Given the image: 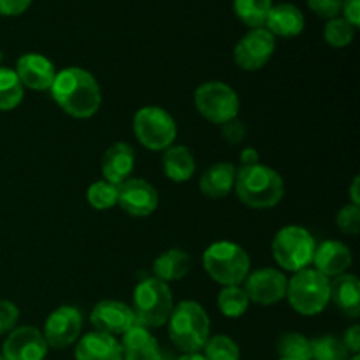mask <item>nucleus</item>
<instances>
[{"instance_id":"f257e3e1","label":"nucleus","mask_w":360,"mask_h":360,"mask_svg":"<svg viewBox=\"0 0 360 360\" xmlns=\"http://www.w3.org/2000/svg\"><path fill=\"white\" fill-rule=\"evenodd\" d=\"M49 90L53 101L72 118H91L101 108V86L94 74L81 67H67L56 72Z\"/></svg>"},{"instance_id":"7c9ffc66","label":"nucleus","mask_w":360,"mask_h":360,"mask_svg":"<svg viewBox=\"0 0 360 360\" xmlns=\"http://www.w3.org/2000/svg\"><path fill=\"white\" fill-rule=\"evenodd\" d=\"M350 352L343 340L334 336H322L311 341V360H348Z\"/></svg>"},{"instance_id":"423d86ee","label":"nucleus","mask_w":360,"mask_h":360,"mask_svg":"<svg viewBox=\"0 0 360 360\" xmlns=\"http://www.w3.org/2000/svg\"><path fill=\"white\" fill-rule=\"evenodd\" d=\"M285 297L299 315L315 316L330 302V280L316 269L306 267L288 280Z\"/></svg>"},{"instance_id":"bb28decb","label":"nucleus","mask_w":360,"mask_h":360,"mask_svg":"<svg viewBox=\"0 0 360 360\" xmlns=\"http://www.w3.org/2000/svg\"><path fill=\"white\" fill-rule=\"evenodd\" d=\"M239 20L252 28H260L266 23L273 0H232Z\"/></svg>"},{"instance_id":"f3484780","label":"nucleus","mask_w":360,"mask_h":360,"mask_svg":"<svg viewBox=\"0 0 360 360\" xmlns=\"http://www.w3.org/2000/svg\"><path fill=\"white\" fill-rule=\"evenodd\" d=\"M352 252L341 241H323L316 246L313 255V266L319 273L327 278H336L345 274L352 266Z\"/></svg>"},{"instance_id":"39448f33","label":"nucleus","mask_w":360,"mask_h":360,"mask_svg":"<svg viewBox=\"0 0 360 360\" xmlns=\"http://www.w3.org/2000/svg\"><path fill=\"white\" fill-rule=\"evenodd\" d=\"M202 266L210 278L224 287H239L250 274V255L231 241L213 243L202 255Z\"/></svg>"},{"instance_id":"c85d7f7f","label":"nucleus","mask_w":360,"mask_h":360,"mask_svg":"<svg viewBox=\"0 0 360 360\" xmlns=\"http://www.w3.org/2000/svg\"><path fill=\"white\" fill-rule=\"evenodd\" d=\"M250 301L241 287H224L218 294V308L229 319H239L248 311Z\"/></svg>"},{"instance_id":"5701e85b","label":"nucleus","mask_w":360,"mask_h":360,"mask_svg":"<svg viewBox=\"0 0 360 360\" xmlns=\"http://www.w3.org/2000/svg\"><path fill=\"white\" fill-rule=\"evenodd\" d=\"M330 301L343 315L357 319L360 315V281L355 274L345 273L330 281Z\"/></svg>"},{"instance_id":"4468645a","label":"nucleus","mask_w":360,"mask_h":360,"mask_svg":"<svg viewBox=\"0 0 360 360\" xmlns=\"http://www.w3.org/2000/svg\"><path fill=\"white\" fill-rule=\"evenodd\" d=\"M90 322L95 327V330L111 336H123L127 330L132 329L136 323L132 308L125 302L112 301H101L94 306L90 313Z\"/></svg>"},{"instance_id":"f704fd0d","label":"nucleus","mask_w":360,"mask_h":360,"mask_svg":"<svg viewBox=\"0 0 360 360\" xmlns=\"http://www.w3.org/2000/svg\"><path fill=\"white\" fill-rule=\"evenodd\" d=\"M308 6L316 16L333 20V18H336L341 13L343 0H308Z\"/></svg>"},{"instance_id":"9b49d317","label":"nucleus","mask_w":360,"mask_h":360,"mask_svg":"<svg viewBox=\"0 0 360 360\" xmlns=\"http://www.w3.org/2000/svg\"><path fill=\"white\" fill-rule=\"evenodd\" d=\"M81 329H83V315L79 309L74 306H60L46 319L42 336L48 348L63 350L79 340Z\"/></svg>"},{"instance_id":"2f4dec72","label":"nucleus","mask_w":360,"mask_h":360,"mask_svg":"<svg viewBox=\"0 0 360 360\" xmlns=\"http://www.w3.org/2000/svg\"><path fill=\"white\" fill-rule=\"evenodd\" d=\"M204 357L206 360H239L241 359V350L239 345L232 338L225 334H218L207 340L204 345Z\"/></svg>"},{"instance_id":"ddd939ff","label":"nucleus","mask_w":360,"mask_h":360,"mask_svg":"<svg viewBox=\"0 0 360 360\" xmlns=\"http://www.w3.org/2000/svg\"><path fill=\"white\" fill-rule=\"evenodd\" d=\"M130 217L144 218L158 207V193L153 185L143 178H129L118 185V204Z\"/></svg>"},{"instance_id":"49530a36","label":"nucleus","mask_w":360,"mask_h":360,"mask_svg":"<svg viewBox=\"0 0 360 360\" xmlns=\"http://www.w3.org/2000/svg\"><path fill=\"white\" fill-rule=\"evenodd\" d=\"M280 360H292V359H280Z\"/></svg>"},{"instance_id":"7ed1b4c3","label":"nucleus","mask_w":360,"mask_h":360,"mask_svg":"<svg viewBox=\"0 0 360 360\" xmlns=\"http://www.w3.org/2000/svg\"><path fill=\"white\" fill-rule=\"evenodd\" d=\"M210 316L197 301H181L167 320L169 338L183 354H197L210 340Z\"/></svg>"},{"instance_id":"72a5a7b5","label":"nucleus","mask_w":360,"mask_h":360,"mask_svg":"<svg viewBox=\"0 0 360 360\" xmlns=\"http://www.w3.org/2000/svg\"><path fill=\"white\" fill-rule=\"evenodd\" d=\"M336 225L343 234L355 236L360 232V206L347 204L338 211Z\"/></svg>"},{"instance_id":"cd10ccee","label":"nucleus","mask_w":360,"mask_h":360,"mask_svg":"<svg viewBox=\"0 0 360 360\" xmlns=\"http://www.w3.org/2000/svg\"><path fill=\"white\" fill-rule=\"evenodd\" d=\"M280 359L311 360V341L299 333H285L276 343Z\"/></svg>"},{"instance_id":"1a4fd4ad","label":"nucleus","mask_w":360,"mask_h":360,"mask_svg":"<svg viewBox=\"0 0 360 360\" xmlns=\"http://www.w3.org/2000/svg\"><path fill=\"white\" fill-rule=\"evenodd\" d=\"M193 102L202 118L214 125H224L238 118L239 97L232 86L221 81H207L195 90Z\"/></svg>"},{"instance_id":"2eb2a0df","label":"nucleus","mask_w":360,"mask_h":360,"mask_svg":"<svg viewBox=\"0 0 360 360\" xmlns=\"http://www.w3.org/2000/svg\"><path fill=\"white\" fill-rule=\"evenodd\" d=\"M48 345L44 336L35 327H18L9 333L2 345V357L6 360H44Z\"/></svg>"},{"instance_id":"ea45409f","label":"nucleus","mask_w":360,"mask_h":360,"mask_svg":"<svg viewBox=\"0 0 360 360\" xmlns=\"http://www.w3.org/2000/svg\"><path fill=\"white\" fill-rule=\"evenodd\" d=\"M343 343L345 347H347V350L350 352V354L354 355H359L360 352V327L355 323V326H352L350 329H347V333H345V338H343Z\"/></svg>"},{"instance_id":"a211bd4d","label":"nucleus","mask_w":360,"mask_h":360,"mask_svg":"<svg viewBox=\"0 0 360 360\" xmlns=\"http://www.w3.org/2000/svg\"><path fill=\"white\" fill-rule=\"evenodd\" d=\"M74 357L76 360H123L122 345L111 334L94 330L77 341Z\"/></svg>"},{"instance_id":"6ab92c4d","label":"nucleus","mask_w":360,"mask_h":360,"mask_svg":"<svg viewBox=\"0 0 360 360\" xmlns=\"http://www.w3.org/2000/svg\"><path fill=\"white\" fill-rule=\"evenodd\" d=\"M264 28H267L274 37H297L304 30V14L294 4H276L267 13Z\"/></svg>"},{"instance_id":"4be33fe9","label":"nucleus","mask_w":360,"mask_h":360,"mask_svg":"<svg viewBox=\"0 0 360 360\" xmlns=\"http://www.w3.org/2000/svg\"><path fill=\"white\" fill-rule=\"evenodd\" d=\"M236 167L229 162H218L200 176L199 190L207 199H225L234 190Z\"/></svg>"},{"instance_id":"6e6552de","label":"nucleus","mask_w":360,"mask_h":360,"mask_svg":"<svg viewBox=\"0 0 360 360\" xmlns=\"http://www.w3.org/2000/svg\"><path fill=\"white\" fill-rule=\"evenodd\" d=\"M134 134L144 148L164 151L174 143L178 127L174 118L158 105H144L134 116Z\"/></svg>"},{"instance_id":"37998d69","label":"nucleus","mask_w":360,"mask_h":360,"mask_svg":"<svg viewBox=\"0 0 360 360\" xmlns=\"http://www.w3.org/2000/svg\"><path fill=\"white\" fill-rule=\"evenodd\" d=\"M176 360H206V357H204L202 354H199V352H197V354H183L181 357L176 359Z\"/></svg>"},{"instance_id":"dca6fc26","label":"nucleus","mask_w":360,"mask_h":360,"mask_svg":"<svg viewBox=\"0 0 360 360\" xmlns=\"http://www.w3.org/2000/svg\"><path fill=\"white\" fill-rule=\"evenodd\" d=\"M14 72L20 77L23 88L27 86L37 91L49 90L56 76L51 60L46 58L44 55H39V53H27V55L20 56Z\"/></svg>"},{"instance_id":"e433bc0d","label":"nucleus","mask_w":360,"mask_h":360,"mask_svg":"<svg viewBox=\"0 0 360 360\" xmlns=\"http://www.w3.org/2000/svg\"><path fill=\"white\" fill-rule=\"evenodd\" d=\"M221 136H224V139L227 141L229 144H239L246 136L245 123L239 118H234L231 120V122L224 123V125H221Z\"/></svg>"},{"instance_id":"a878e982","label":"nucleus","mask_w":360,"mask_h":360,"mask_svg":"<svg viewBox=\"0 0 360 360\" xmlns=\"http://www.w3.org/2000/svg\"><path fill=\"white\" fill-rule=\"evenodd\" d=\"M23 84L13 69L0 67V111H13L23 101Z\"/></svg>"},{"instance_id":"9d476101","label":"nucleus","mask_w":360,"mask_h":360,"mask_svg":"<svg viewBox=\"0 0 360 360\" xmlns=\"http://www.w3.org/2000/svg\"><path fill=\"white\" fill-rule=\"evenodd\" d=\"M276 49V39L267 28H252L246 35L239 39L234 48V62L239 69L259 70L266 65Z\"/></svg>"},{"instance_id":"58836bf2","label":"nucleus","mask_w":360,"mask_h":360,"mask_svg":"<svg viewBox=\"0 0 360 360\" xmlns=\"http://www.w3.org/2000/svg\"><path fill=\"white\" fill-rule=\"evenodd\" d=\"M341 11H343L345 14V20H347L352 27L357 28L360 25V0H343Z\"/></svg>"},{"instance_id":"b1692460","label":"nucleus","mask_w":360,"mask_h":360,"mask_svg":"<svg viewBox=\"0 0 360 360\" xmlns=\"http://www.w3.org/2000/svg\"><path fill=\"white\" fill-rule=\"evenodd\" d=\"M162 167L171 181L185 183L195 172V158H193L192 151L183 144H171L164 150Z\"/></svg>"},{"instance_id":"c756f323","label":"nucleus","mask_w":360,"mask_h":360,"mask_svg":"<svg viewBox=\"0 0 360 360\" xmlns=\"http://www.w3.org/2000/svg\"><path fill=\"white\" fill-rule=\"evenodd\" d=\"M86 200L94 210H111L118 204V186L105 179L91 183L86 190Z\"/></svg>"},{"instance_id":"c03bdc74","label":"nucleus","mask_w":360,"mask_h":360,"mask_svg":"<svg viewBox=\"0 0 360 360\" xmlns=\"http://www.w3.org/2000/svg\"><path fill=\"white\" fill-rule=\"evenodd\" d=\"M348 360H360V355H354V357L348 359Z\"/></svg>"},{"instance_id":"473e14b6","label":"nucleus","mask_w":360,"mask_h":360,"mask_svg":"<svg viewBox=\"0 0 360 360\" xmlns=\"http://www.w3.org/2000/svg\"><path fill=\"white\" fill-rule=\"evenodd\" d=\"M323 37H326L327 44L333 46V48H345V46H348L354 41L355 28L345 18L336 16L327 21Z\"/></svg>"},{"instance_id":"aec40b11","label":"nucleus","mask_w":360,"mask_h":360,"mask_svg":"<svg viewBox=\"0 0 360 360\" xmlns=\"http://www.w3.org/2000/svg\"><path fill=\"white\" fill-rule=\"evenodd\" d=\"M136 153L129 143H115L102 157V176L112 185H122L132 174Z\"/></svg>"},{"instance_id":"f03ea898","label":"nucleus","mask_w":360,"mask_h":360,"mask_svg":"<svg viewBox=\"0 0 360 360\" xmlns=\"http://www.w3.org/2000/svg\"><path fill=\"white\" fill-rule=\"evenodd\" d=\"M234 190L239 200L252 210H271L283 199L285 185L274 169L264 164L241 165L236 171Z\"/></svg>"},{"instance_id":"79ce46f5","label":"nucleus","mask_w":360,"mask_h":360,"mask_svg":"<svg viewBox=\"0 0 360 360\" xmlns=\"http://www.w3.org/2000/svg\"><path fill=\"white\" fill-rule=\"evenodd\" d=\"M359 183H360V178H359V176H355V178H354V183H352V186H350V197H352V204H355V206H360Z\"/></svg>"},{"instance_id":"c9c22d12","label":"nucleus","mask_w":360,"mask_h":360,"mask_svg":"<svg viewBox=\"0 0 360 360\" xmlns=\"http://www.w3.org/2000/svg\"><path fill=\"white\" fill-rule=\"evenodd\" d=\"M18 319H20V311H18L16 304L0 299V334L11 333L16 326Z\"/></svg>"},{"instance_id":"412c9836","label":"nucleus","mask_w":360,"mask_h":360,"mask_svg":"<svg viewBox=\"0 0 360 360\" xmlns=\"http://www.w3.org/2000/svg\"><path fill=\"white\" fill-rule=\"evenodd\" d=\"M123 360H162L164 354L150 329L134 326L122 336Z\"/></svg>"},{"instance_id":"20e7f679","label":"nucleus","mask_w":360,"mask_h":360,"mask_svg":"<svg viewBox=\"0 0 360 360\" xmlns=\"http://www.w3.org/2000/svg\"><path fill=\"white\" fill-rule=\"evenodd\" d=\"M130 308L136 316L137 326L144 329H158L167 323L174 308L171 288L157 278H146L134 288Z\"/></svg>"},{"instance_id":"393cba45","label":"nucleus","mask_w":360,"mask_h":360,"mask_svg":"<svg viewBox=\"0 0 360 360\" xmlns=\"http://www.w3.org/2000/svg\"><path fill=\"white\" fill-rule=\"evenodd\" d=\"M190 271V257L188 253L179 248H171L167 252L160 253L153 262V278L164 281V283H172L179 281L188 274Z\"/></svg>"},{"instance_id":"f8f14e48","label":"nucleus","mask_w":360,"mask_h":360,"mask_svg":"<svg viewBox=\"0 0 360 360\" xmlns=\"http://www.w3.org/2000/svg\"><path fill=\"white\" fill-rule=\"evenodd\" d=\"M287 283V276L281 271L273 269V267H264V269H257L255 273L246 276L243 290H245L248 301L262 306H271L285 299Z\"/></svg>"},{"instance_id":"a18cd8bd","label":"nucleus","mask_w":360,"mask_h":360,"mask_svg":"<svg viewBox=\"0 0 360 360\" xmlns=\"http://www.w3.org/2000/svg\"><path fill=\"white\" fill-rule=\"evenodd\" d=\"M0 360H6V359H4V357H2V354H0Z\"/></svg>"},{"instance_id":"4c0bfd02","label":"nucleus","mask_w":360,"mask_h":360,"mask_svg":"<svg viewBox=\"0 0 360 360\" xmlns=\"http://www.w3.org/2000/svg\"><path fill=\"white\" fill-rule=\"evenodd\" d=\"M32 0H0V14L4 16H20L30 7Z\"/></svg>"},{"instance_id":"a19ab883","label":"nucleus","mask_w":360,"mask_h":360,"mask_svg":"<svg viewBox=\"0 0 360 360\" xmlns=\"http://www.w3.org/2000/svg\"><path fill=\"white\" fill-rule=\"evenodd\" d=\"M259 164V153L255 148H245L241 151V165H255Z\"/></svg>"},{"instance_id":"0eeeda50","label":"nucleus","mask_w":360,"mask_h":360,"mask_svg":"<svg viewBox=\"0 0 360 360\" xmlns=\"http://www.w3.org/2000/svg\"><path fill=\"white\" fill-rule=\"evenodd\" d=\"M315 250L316 241L311 232L299 225H288L278 231L271 245L273 259L278 266L292 273L306 269L313 262Z\"/></svg>"}]
</instances>
